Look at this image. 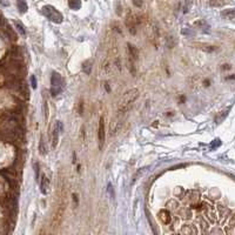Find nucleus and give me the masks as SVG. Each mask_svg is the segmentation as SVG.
Instances as JSON below:
<instances>
[{
	"instance_id": "f257e3e1",
	"label": "nucleus",
	"mask_w": 235,
	"mask_h": 235,
	"mask_svg": "<svg viewBox=\"0 0 235 235\" xmlns=\"http://www.w3.org/2000/svg\"><path fill=\"white\" fill-rule=\"evenodd\" d=\"M139 94H140V92L137 88H132V89H129V91H127L126 93L123 94L121 99L119 100V102H118V111H119V113L127 112L128 109L132 107L133 103L135 102V100L139 98Z\"/></svg>"
},
{
	"instance_id": "f03ea898",
	"label": "nucleus",
	"mask_w": 235,
	"mask_h": 235,
	"mask_svg": "<svg viewBox=\"0 0 235 235\" xmlns=\"http://www.w3.org/2000/svg\"><path fill=\"white\" fill-rule=\"evenodd\" d=\"M41 12H42V14H44L47 19L55 22V24L62 22V15H61V13H60L59 11L55 10L53 6H51V5L44 6Z\"/></svg>"
},
{
	"instance_id": "7ed1b4c3",
	"label": "nucleus",
	"mask_w": 235,
	"mask_h": 235,
	"mask_svg": "<svg viewBox=\"0 0 235 235\" xmlns=\"http://www.w3.org/2000/svg\"><path fill=\"white\" fill-rule=\"evenodd\" d=\"M62 88H64V81L61 75L57 72L52 73V78H51V93L52 95H58L62 92Z\"/></svg>"
},
{
	"instance_id": "20e7f679",
	"label": "nucleus",
	"mask_w": 235,
	"mask_h": 235,
	"mask_svg": "<svg viewBox=\"0 0 235 235\" xmlns=\"http://www.w3.org/2000/svg\"><path fill=\"white\" fill-rule=\"evenodd\" d=\"M98 135H99V147L102 148V145L103 142H105V123H103V118H101L100 121H99Z\"/></svg>"
},
{
	"instance_id": "39448f33",
	"label": "nucleus",
	"mask_w": 235,
	"mask_h": 235,
	"mask_svg": "<svg viewBox=\"0 0 235 235\" xmlns=\"http://www.w3.org/2000/svg\"><path fill=\"white\" fill-rule=\"evenodd\" d=\"M127 46H128V53H129V60L133 61V62L137 61L138 59H139V51H138V48L131 44H128Z\"/></svg>"
},
{
	"instance_id": "423d86ee",
	"label": "nucleus",
	"mask_w": 235,
	"mask_h": 235,
	"mask_svg": "<svg viewBox=\"0 0 235 235\" xmlns=\"http://www.w3.org/2000/svg\"><path fill=\"white\" fill-rule=\"evenodd\" d=\"M48 187H49L48 178H47L46 175H42V176H41V181H40V191H41V193H42L44 195H46V194H47V192H48Z\"/></svg>"
},
{
	"instance_id": "0eeeda50",
	"label": "nucleus",
	"mask_w": 235,
	"mask_h": 235,
	"mask_svg": "<svg viewBox=\"0 0 235 235\" xmlns=\"http://www.w3.org/2000/svg\"><path fill=\"white\" fill-rule=\"evenodd\" d=\"M159 218H160V220H161L165 225H168V223L171 222V213H169V211H167V209H162V211L159 213Z\"/></svg>"
},
{
	"instance_id": "6e6552de",
	"label": "nucleus",
	"mask_w": 235,
	"mask_h": 235,
	"mask_svg": "<svg viewBox=\"0 0 235 235\" xmlns=\"http://www.w3.org/2000/svg\"><path fill=\"white\" fill-rule=\"evenodd\" d=\"M221 14H222V17H223V18H226V19L233 20V19H234V17H235V11H234V8H229V10L223 11Z\"/></svg>"
},
{
	"instance_id": "1a4fd4ad",
	"label": "nucleus",
	"mask_w": 235,
	"mask_h": 235,
	"mask_svg": "<svg viewBox=\"0 0 235 235\" xmlns=\"http://www.w3.org/2000/svg\"><path fill=\"white\" fill-rule=\"evenodd\" d=\"M227 4V0H209V5L212 7H221Z\"/></svg>"
},
{
	"instance_id": "9d476101",
	"label": "nucleus",
	"mask_w": 235,
	"mask_h": 235,
	"mask_svg": "<svg viewBox=\"0 0 235 235\" xmlns=\"http://www.w3.org/2000/svg\"><path fill=\"white\" fill-rule=\"evenodd\" d=\"M68 5L72 10H79L81 7V1L80 0H68Z\"/></svg>"
},
{
	"instance_id": "9b49d317",
	"label": "nucleus",
	"mask_w": 235,
	"mask_h": 235,
	"mask_svg": "<svg viewBox=\"0 0 235 235\" xmlns=\"http://www.w3.org/2000/svg\"><path fill=\"white\" fill-rule=\"evenodd\" d=\"M18 10L21 12V13H25L26 11H27V4H26V1L25 0H18Z\"/></svg>"
},
{
	"instance_id": "f8f14e48",
	"label": "nucleus",
	"mask_w": 235,
	"mask_h": 235,
	"mask_svg": "<svg viewBox=\"0 0 235 235\" xmlns=\"http://www.w3.org/2000/svg\"><path fill=\"white\" fill-rule=\"evenodd\" d=\"M15 27H17V29H18V32H19L20 34L22 35V37H26V29H25V27L22 26L21 22L15 21Z\"/></svg>"
},
{
	"instance_id": "ddd939ff",
	"label": "nucleus",
	"mask_w": 235,
	"mask_h": 235,
	"mask_svg": "<svg viewBox=\"0 0 235 235\" xmlns=\"http://www.w3.org/2000/svg\"><path fill=\"white\" fill-rule=\"evenodd\" d=\"M59 133H60V131H59V128L57 127V125H55V127H54V131H53V147L57 146V143H58V137H59Z\"/></svg>"
},
{
	"instance_id": "4468645a",
	"label": "nucleus",
	"mask_w": 235,
	"mask_h": 235,
	"mask_svg": "<svg viewBox=\"0 0 235 235\" xmlns=\"http://www.w3.org/2000/svg\"><path fill=\"white\" fill-rule=\"evenodd\" d=\"M39 152L41 155H45V154L47 153V148L45 147V141L42 138L40 139V142H39Z\"/></svg>"
},
{
	"instance_id": "2eb2a0df",
	"label": "nucleus",
	"mask_w": 235,
	"mask_h": 235,
	"mask_svg": "<svg viewBox=\"0 0 235 235\" xmlns=\"http://www.w3.org/2000/svg\"><path fill=\"white\" fill-rule=\"evenodd\" d=\"M174 45H175V40H174V37H167V46L169 47V48H173L174 47Z\"/></svg>"
},
{
	"instance_id": "dca6fc26",
	"label": "nucleus",
	"mask_w": 235,
	"mask_h": 235,
	"mask_svg": "<svg viewBox=\"0 0 235 235\" xmlns=\"http://www.w3.org/2000/svg\"><path fill=\"white\" fill-rule=\"evenodd\" d=\"M227 114H228V111H226V112H221L220 115L215 118V121H216L218 123L221 122V121H222V120H223V119H225V118L227 117Z\"/></svg>"
},
{
	"instance_id": "f3484780",
	"label": "nucleus",
	"mask_w": 235,
	"mask_h": 235,
	"mask_svg": "<svg viewBox=\"0 0 235 235\" xmlns=\"http://www.w3.org/2000/svg\"><path fill=\"white\" fill-rule=\"evenodd\" d=\"M42 108H44L45 119L47 120V118H48V106H47V101H46V100H44V106H42Z\"/></svg>"
},
{
	"instance_id": "a211bd4d",
	"label": "nucleus",
	"mask_w": 235,
	"mask_h": 235,
	"mask_svg": "<svg viewBox=\"0 0 235 235\" xmlns=\"http://www.w3.org/2000/svg\"><path fill=\"white\" fill-rule=\"evenodd\" d=\"M132 2L134 4V6H137L138 8H140V7L142 6V4H143L142 0H132Z\"/></svg>"
},
{
	"instance_id": "6ab92c4d",
	"label": "nucleus",
	"mask_w": 235,
	"mask_h": 235,
	"mask_svg": "<svg viewBox=\"0 0 235 235\" xmlns=\"http://www.w3.org/2000/svg\"><path fill=\"white\" fill-rule=\"evenodd\" d=\"M182 34H185V35H194V32H193V31H191V29L183 28V29H182Z\"/></svg>"
},
{
	"instance_id": "aec40b11",
	"label": "nucleus",
	"mask_w": 235,
	"mask_h": 235,
	"mask_svg": "<svg viewBox=\"0 0 235 235\" xmlns=\"http://www.w3.org/2000/svg\"><path fill=\"white\" fill-rule=\"evenodd\" d=\"M31 83H32V87H33V88L37 87V80H35L34 75H32V77H31Z\"/></svg>"
},
{
	"instance_id": "412c9836",
	"label": "nucleus",
	"mask_w": 235,
	"mask_h": 235,
	"mask_svg": "<svg viewBox=\"0 0 235 235\" xmlns=\"http://www.w3.org/2000/svg\"><path fill=\"white\" fill-rule=\"evenodd\" d=\"M195 26H198V27H202V26H207V24H206L205 21H196Z\"/></svg>"
},
{
	"instance_id": "4be33fe9",
	"label": "nucleus",
	"mask_w": 235,
	"mask_h": 235,
	"mask_svg": "<svg viewBox=\"0 0 235 235\" xmlns=\"http://www.w3.org/2000/svg\"><path fill=\"white\" fill-rule=\"evenodd\" d=\"M108 192H109V194H111V196H114V191H112V185L111 183H108Z\"/></svg>"
}]
</instances>
